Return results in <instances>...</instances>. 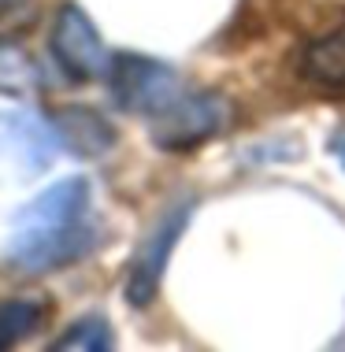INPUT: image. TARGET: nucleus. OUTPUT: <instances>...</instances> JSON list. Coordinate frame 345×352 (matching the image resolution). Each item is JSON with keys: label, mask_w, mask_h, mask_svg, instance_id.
I'll return each instance as SVG.
<instances>
[{"label": "nucleus", "mask_w": 345, "mask_h": 352, "mask_svg": "<svg viewBox=\"0 0 345 352\" xmlns=\"http://www.w3.org/2000/svg\"><path fill=\"white\" fill-rule=\"evenodd\" d=\"M104 241V226L93 215V182L71 175L45 186L8 219L0 241V271L12 278H45L90 260Z\"/></svg>", "instance_id": "1"}, {"label": "nucleus", "mask_w": 345, "mask_h": 352, "mask_svg": "<svg viewBox=\"0 0 345 352\" xmlns=\"http://www.w3.org/2000/svg\"><path fill=\"white\" fill-rule=\"evenodd\" d=\"M104 85H108V97L119 111L152 122L182 97V89L189 82L171 63L127 49V52H112V67L104 74Z\"/></svg>", "instance_id": "2"}, {"label": "nucleus", "mask_w": 345, "mask_h": 352, "mask_svg": "<svg viewBox=\"0 0 345 352\" xmlns=\"http://www.w3.org/2000/svg\"><path fill=\"white\" fill-rule=\"evenodd\" d=\"M234 126V100L219 89L205 85H186L182 97L171 104L164 116L149 122V138L160 152H194L208 141L223 138Z\"/></svg>", "instance_id": "3"}, {"label": "nucleus", "mask_w": 345, "mask_h": 352, "mask_svg": "<svg viewBox=\"0 0 345 352\" xmlns=\"http://www.w3.org/2000/svg\"><path fill=\"white\" fill-rule=\"evenodd\" d=\"M197 201H175L171 208L156 215V223L145 230V237L138 241L130 263H127V282H123V300L134 311H145L156 304L160 289H164V274L171 267V256H175L178 241L186 237L189 223H194Z\"/></svg>", "instance_id": "4"}, {"label": "nucleus", "mask_w": 345, "mask_h": 352, "mask_svg": "<svg viewBox=\"0 0 345 352\" xmlns=\"http://www.w3.org/2000/svg\"><path fill=\"white\" fill-rule=\"evenodd\" d=\"M49 52L56 60V67L67 82L85 85V82H104V74L112 67V52L104 45V37L97 30V23L90 19L82 4L63 0L52 15V30H49Z\"/></svg>", "instance_id": "5"}, {"label": "nucleus", "mask_w": 345, "mask_h": 352, "mask_svg": "<svg viewBox=\"0 0 345 352\" xmlns=\"http://www.w3.org/2000/svg\"><path fill=\"white\" fill-rule=\"evenodd\" d=\"M60 138H56L52 116L30 108H0V160L15 167L19 175L34 178L52 167Z\"/></svg>", "instance_id": "6"}, {"label": "nucleus", "mask_w": 345, "mask_h": 352, "mask_svg": "<svg viewBox=\"0 0 345 352\" xmlns=\"http://www.w3.org/2000/svg\"><path fill=\"white\" fill-rule=\"evenodd\" d=\"M52 126H56V138H60V148L79 160L108 156L115 141H119L115 122L104 111L90 108V104H67V108L52 111Z\"/></svg>", "instance_id": "7"}, {"label": "nucleus", "mask_w": 345, "mask_h": 352, "mask_svg": "<svg viewBox=\"0 0 345 352\" xmlns=\"http://www.w3.org/2000/svg\"><path fill=\"white\" fill-rule=\"evenodd\" d=\"M297 71L315 89L345 93V23L315 34L297 56Z\"/></svg>", "instance_id": "8"}, {"label": "nucleus", "mask_w": 345, "mask_h": 352, "mask_svg": "<svg viewBox=\"0 0 345 352\" xmlns=\"http://www.w3.org/2000/svg\"><path fill=\"white\" fill-rule=\"evenodd\" d=\"M45 85H49V74H45V67L23 49V45L0 41V93H4V97L26 100V97L45 93Z\"/></svg>", "instance_id": "9"}, {"label": "nucleus", "mask_w": 345, "mask_h": 352, "mask_svg": "<svg viewBox=\"0 0 345 352\" xmlns=\"http://www.w3.org/2000/svg\"><path fill=\"white\" fill-rule=\"evenodd\" d=\"M49 322V300L45 297H8L0 300V352L23 345L26 338L41 334Z\"/></svg>", "instance_id": "10"}, {"label": "nucleus", "mask_w": 345, "mask_h": 352, "mask_svg": "<svg viewBox=\"0 0 345 352\" xmlns=\"http://www.w3.org/2000/svg\"><path fill=\"white\" fill-rule=\"evenodd\" d=\"M52 352H112L115 349V327L104 311H85L71 319L60 330V338L49 341Z\"/></svg>", "instance_id": "11"}, {"label": "nucleus", "mask_w": 345, "mask_h": 352, "mask_svg": "<svg viewBox=\"0 0 345 352\" xmlns=\"http://www.w3.org/2000/svg\"><path fill=\"white\" fill-rule=\"evenodd\" d=\"M331 152H334V156H338V164L345 167V134H338V138L331 141Z\"/></svg>", "instance_id": "12"}, {"label": "nucleus", "mask_w": 345, "mask_h": 352, "mask_svg": "<svg viewBox=\"0 0 345 352\" xmlns=\"http://www.w3.org/2000/svg\"><path fill=\"white\" fill-rule=\"evenodd\" d=\"M0 4H12V0H0Z\"/></svg>", "instance_id": "13"}]
</instances>
